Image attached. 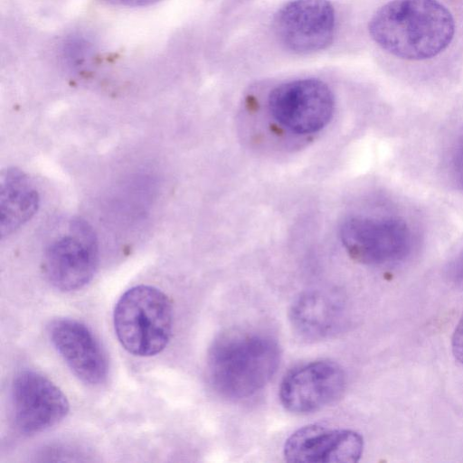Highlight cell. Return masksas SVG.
<instances>
[{
    "label": "cell",
    "instance_id": "277c9868",
    "mask_svg": "<svg viewBox=\"0 0 463 463\" xmlns=\"http://www.w3.org/2000/svg\"><path fill=\"white\" fill-rule=\"evenodd\" d=\"M350 257L366 265H386L406 259L412 250V233L398 216H353L340 228Z\"/></svg>",
    "mask_w": 463,
    "mask_h": 463
},
{
    "label": "cell",
    "instance_id": "9c48e42d",
    "mask_svg": "<svg viewBox=\"0 0 463 463\" xmlns=\"http://www.w3.org/2000/svg\"><path fill=\"white\" fill-rule=\"evenodd\" d=\"M276 30L291 51L309 53L327 47L335 31V11L327 0H291L276 16Z\"/></svg>",
    "mask_w": 463,
    "mask_h": 463
},
{
    "label": "cell",
    "instance_id": "5b68a950",
    "mask_svg": "<svg viewBox=\"0 0 463 463\" xmlns=\"http://www.w3.org/2000/svg\"><path fill=\"white\" fill-rule=\"evenodd\" d=\"M99 264L97 235L81 218L70 221L65 232L47 246L43 268L50 283L64 292L78 290L93 278Z\"/></svg>",
    "mask_w": 463,
    "mask_h": 463
},
{
    "label": "cell",
    "instance_id": "4fadbf2b",
    "mask_svg": "<svg viewBox=\"0 0 463 463\" xmlns=\"http://www.w3.org/2000/svg\"><path fill=\"white\" fill-rule=\"evenodd\" d=\"M39 194L21 170L9 167L0 175V233L2 239L12 234L37 212Z\"/></svg>",
    "mask_w": 463,
    "mask_h": 463
},
{
    "label": "cell",
    "instance_id": "8fae6325",
    "mask_svg": "<svg viewBox=\"0 0 463 463\" xmlns=\"http://www.w3.org/2000/svg\"><path fill=\"white\" fill-rule=\"evenodd\" d=\"M52 344L74 374L97 385L108 375V361L99 340L83 323L67 317L52 320L48 327Z\"/></svg>",
    "mask_w": 463,
    "mask_h": 463
},
{
    "label": "cell",
    "instance_id": "2e32d148",
    "mask_svg": "<svg viewBox=\"0 0 463 463\" xmlns=\"http://www.w3.org/2000/svg\"><path fill=\"white\" fill-rule=\"evenodd\" d=\"M449 277L458 284L463 285V245L449 265Z\"/></svg>",
    "mask_w": 463,
    "mask_h": 463
},
{
    "label": "cell",
    "instance_id": "7c38bea8",
    "mask_svg": "<svg viewBox=\"0 0 463 463\" xmlns=\"http://www.w3.org/2000/svg\"><path fill=\"white\" fill-rule=\"evenodd\" d=\"M343 296L333 290L311 289L300 293L289 308L293 330L301 338L319 341L340 332L347 317Z\"/></svg>",
    "mask_w": 463,
    "mask_h": 463
},
{
    "label": "cell",
    "instance_id": "5bb4252c",
    "mask_svg": "<svg viewBox=\"0 0 463 463\" xmlns=\"http://www.w3.org/2000/svg\"><path fill=\"white\" fill-rule=\"evenodd\" d=\"M450 174L455 184L463 190V136L459 137L453 148Z\"/></svg>",
    "mask_w": 463,
    "mask_h": 463
},
{
    "label": "cell",
    "instance_id": "ba28073f",
    "mask_svg": "<svg viewBox=\"0 0 463 463\" xmlns=\"http://www.w3.org/2000/svg\"><path fill=\"white\" fill-rule=\"evenodd\" d=\"M345 385L346 376L338 364L313 361L293 368L284 376L279 399L287 411L307 414L335 402Z\"/></svg>",
    "mask_w": 463,
    "mask_h": 463
},
{
    "label": "cell",
    "instance_id": "52a82bcc",
    "mask_svg": "<svg viewBox=\"0 0 463 463\" xmlns=\"http://www.w3.org/2000/svg\"><path fill=\"white\" fill-rule=\"evenodd\" d=\"M11 401L14 425L27 435L53 427L69 412V402L62 391L33 370H24L15 375Z\"/></svg>",
    "mask_w": 463,
    "mask_h": 463
},
{
    "label": "cell",
    "instance_id": "3957f363",
    "mask_svg": "<svg viewBox=\"0 0 463 463\" xmlns=\"http://www.w3.org/2000/svg\"><path fill=\"white\" fill-rule=\"evenodd\" d=\"M114 328L121 345L137 356L162 352L170 341L173 310L167 296L156 287L137 285L118 300Z\"/></svg>",
    "mask_w": 463,
    "mask_h": 463
},
{
    "label": "cell",
    "instance_id": "8992f818",
    "mask_svg": "<svg viewBox=\"0 0 463 463\" xmlns=\"http://www.w3.org/2000/svg\"><path fill=\"white\" fill-rule=\"evenodd\" d=\"M270 115L281 126L300 135L324 128L334 113L329 87L317 79H302L276 87L269 94Z\"/></svg>",
    "mask_w": 463,
    "mask_h": 463
},
{
    "label": "cell",
    "instance_id": "6da1fadb",
    "mask_svg": "<svg viewBox=\"0 0 463 463\" xmlns=\"http://www.w3.org/2000/svg\"><path fill=\"white\" fill-rule=\"evenodd\" d=\"M368 28L373 41L390 54L422 61L449 45L455 22L437 0H392L374 13Z\"/></svg>",
    "mask_w": 463,
    "mask_h": 463
},
{
    "label": "cell",
    "instance_id": "e0dca14e",
    "mask_svg": "<svg viewBox=\"0 0 463 463\" xmlns=\"http://www.w3.org/2000/svg\"><path fill=\"white\" fill-rule=\"evenodd\" d=\"M110 4L124 6H146L154 5L161 0H105Z\"/></svg>",
    "mask_w": 463,
    "mask_h": 463
},
{
    "label": "cell",
    "instance_id": "30bf717a",
    "mask_svg": "<svg viewBox=\"0 0 463 463\" xmlns=\"http://www.w3.org/2000/svg\"><path fill=\"white\" fill-rule=\"evenodd\" d=\"M364 446L363 437L353 430L309 424L288 438L283 453L289 462L353 463L362 457Z\"/></svg>",
    "mask_w": 463,
    "mask_h": 463
},
{
    "label": "cell",
    "instance_id": "9a60e30c",
    "mask_svg": "<svg viewBox=\"0 0 463 463\" xmlns=\"http://www.w3.org/2000/svg\"><path fill=\"white\" fill-rule=\"evenodd\" d=\"M451 350L455 360L463 365V313L452 335Z\"/></svg>",
    "mask_w": 463,
    "mask_h": 463
},
{
    "label": "cell",
    "instance_id": "7a4b0ae2",
    "mask_svg": "<svg viewBox=\"0 0 463 463\" xmlns=\"http://www.w3.org/2000/svg\"><path fill=\"white\" fill-rule=\"evenodd\" d=\"M280 355L279 344L269 335L251 332L223 334L209 349L207 370L211 383L226 398H249L270 381Z\"/></svg>",
    "mask_w": 463,
    "mask_h": 463
}]
</instances>
